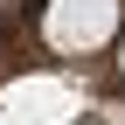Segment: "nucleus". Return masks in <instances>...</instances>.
Returning a JSON list of instances; mask_svg holds the SVG:
<instances>
[{
	"label": "nucleus",
	"mask_w": 125,
	"mask_h": 125,
	"mask_svg": "<svg viewBox=\"0 0 125 125\" xmlns=\"http://www.w3.org/2000/svg\"><path fill=\"white\" fill-rule=\"evenodd\" d=\"M42 35H49V49H62V56H90L97 42L118 35V0H49Z\"/></svg>",
	"instance_id": "obj_1"
},
{
	"label": "nucleus",
	"mask_w": 125,
	"mask_h": 125,
	"mask_svg": "<svg viewBox=\"0 0 125 125\" xmlns=\"http://www.w3.org/2000/svg\"><path fill=\"white\" fill-rule=\"evenodd\" d=\"M49 97H62L56 83H21V90H7V97H0V125H28V118H35V125H56L62 111H42Z\"/></svg>",
	"instance_id": "obj_2"
},
{
	"label": "nucleus",
	"mask_w": 125,
	"mask_h": 125,
	"mask_svg": "<svg viewBox=\"0 0 125 125\" xmlns=\"http://www.w3.org/2000/svg\"><path fill=\"white\" fill-rule=\"evenodd\" d=\"M104 125H125V104H104Z\"/></svg>",
	"instance_id": "obj_3"
},
{
	"label": "nucleus",
	"mask_w": 125,
	"mask_h": 125,
	"mask_svg": "<svg viewBox=\"0 0 125 125\" xmlns=\"http://www.w3.org/2000/svg\"><path fill=\"white\" fill-rule=\"evenodd\" d=\"M118 70H125V42H118Z\"/></svg>",
	"instance_id": "obj_4"
},
{
	"label": "nucleus",
	"mask_w": 125,
	"mask_h": 125,
	"mask_svg": "<svg viewBox=\"0 0 125 125\" xmlns=\"http://www.w3.org/2000/svg\"><path fill=\"white\" fill-rule=\"evenodd\" d=\"M83 125H104V118H83Z\"/></svg>",
	"instance_id": "obj_5"
}]
</instances>
